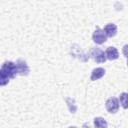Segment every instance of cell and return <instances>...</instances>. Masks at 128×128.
Listing matches in <instances>:
<instances>
[{"mask_svg": "<svg viewBox=\"0 0 128 128\" xmlns=\"http://www.w3.org/2000/svg\"><path fill=\"white\" fill-rule=\"evenodd\" d=\"M0 72L5 74L6 76H8L10 79H13L16 77V75L18 74L17 71V67H16V63L12 62V61H5L0 69Z\"/></svg>", "mask_w": 128, "mask_h": 128, "instance_id": "cell-1", "label": "cell"}, {"mask_svg": "<svg viewBox=\"0 0 128 128\" xmlns=\"http://www.w3.org/2000/svg\"><path fill=\"white\" fill-rule=\"evenodd\" d=\"M87 55H88V57H90L94 61H96L97 63H104L106 61V59H107L105 52L102 49L98 48V47H92V48H90Z\"/></svg>", "mask_w": 128, "mask_h": 128, "instance_id": "cell-2", "label": "cell"}, {"mask_svg": "<svg viewBox=\"0 0 128 128\" xmlns=\"http://www.w3.org/2000/svg\"><path fill=\"white\" fill-rule=\"evenodd\" d=\"M119 105H120L119 99L116 97H109L105 103V107H106L107 111L112 114L116 113L119 110Z\"/></svg>", "mask_w": 128, "mask_h": 128, "instance_id": "cell-3", "label": "cell"}, {"mask_svg": "<svg viewBox=\"0 0 128 128\" xmlns=\"http://www.w3.org/2000/svg\"><path fill=\"white\" fill-rule=\"evenodd\" d=\"M107 35L105 34V32H104V30H102V29H100L99 27H97L96 29H95V31L93 32V34H92V39H93V41L96 43V44H103V43H105L106 41H107Z\"/></svg>", "mask_w": 128, "mask_h": 128, "instance_id": "cell-4", "label": "cell"}, {"mask_svg": "<svg viewBox=\"0 0 128 128\" xmlns=\"http://www.w3.org/2000/svg\"><path fill=\"white\" fill-rule=\"evenodd\" d=\"M16 67H17V71H18V74L21 75V76H27L29 74V66L28 64L26 63L25 60L23 59H18L16 61Z\"/></svg>", "mask_w": 128, "mask_h": 128, "instance_id": "cell-5", "label": "cell"}, {"mask_svg": "<svg viewBox=\"0 0 128 128\" xmlns=\"http://www.w3.org/2000/svg\"><path fill=\"white\" fill-rule=\"evenodd\" d=\"M71 55L74 56V57H77L78 59H80L83 62H86L88 60V56H86L83 53V51L80 49V47L78 45H76V44H74L71 47Z\"/></svg>", "mask_w": 128, "mask_h": 128, "instance_id": "cell-6", "label": "cell"}, {"mask_svg": "<svg viewBox=\"0 0 128 128\" xmlns=\"http://www.w3.org/2000/svg\"><path fill=\"white\" fill-rule=\"evenodd\" d=\"M104 32L105 34L107 35V37H114L116 34H117V26L114 24V23H109L107 24L105 27H104Z\"/></svg>", "mask_w": 128, "mask_h": 128, "instance_id": "cell-7", "label": "cell"}, {"mask_svg": "<svg viewBox=\"0 0 128 128\" xmlns=\"http://www.w3.org/2000/svg\"><path fill=\"white\" fill-rule=\"evenodd\" d=\"M104 75H105V69L102 68V67H97V68L93 69V71L91 73V76H90V79L92 81H96V80L102 78Z\"/></svg>", "mask_w": 128, "mask_h": 128, "instance_id": "cell-8", "label": "cell"}, {"mask_svg": "<svg viewBox=\"0 0 128 128\" xmlns=\"http://www.w3.org/2000/svg\"><path fill=\"white\" fill-rule=\"evenodd\" d=\"M105 54L108 60H116L119 57V52L115 47H108L105 51Z\"/></svg>", "mask_w": 128, "mask_h": 128, "instance_id": "cell-9", "label": "cell"}, {"mask_svg": "<svg viewBox=\"0 0 128 128\" xmlns=\"http://www.w3.org/2000/svg\"><path fill=\"white\" fill-rule=\"evenodd\" d=\"M119 102L124 109H128V93L123 92L119 96Z\"/></svg>", "mask_w": 128, "mask_h": 128, "instance_id": "cell-10", "label": "cell"}, {"mask_svg": "<svg viewBox=\"0 0 128 128\" xmlns=\"http://www.w3.org/2000/svg\"><path fill=\"white\" fill-rule=\"evenodd\" d=\"M94 126L98 127V128H103V127H107L108 124L106 122V120L102 117H96L94 119Z\"/></svg>", "mask_w": 128, "mask_h": 128, "instance_id": "cell-11", "label": "cell"}, {"mask_svg": "<svg viewBox=\"0 0 128 128\" xmlns=\"http://www.w3.org/2000/svg\"><path fill=\"white\" fill-rule=\"evenodd\" d=\"M9 80H10V78L8 76H6L5 74H3V73L0 72V85L1 86H5L6 84H8L9 83Z\"/></svg>", "mask_w": 128, "mask_h": 128, "instance_id": "cell-12", "label": "cell"}, {"mask_svg": "<svg viewBox=\"0 0 128 128\" xmlns=\"http://www.w3.org/2000/svg\"><path fill=\"white\" fill-rule=\"evenodd\" d=\"M122 53H123V55L128 59V44H126V45H124V46H123Z\"/></svg>", "mask_w": 128, "mask_h": 128, "instance_id": "cell-13", "label": "cell"}, {"mask_svg": "<svg viewBox=\"0 0 128 128\" xmlns=\"http://www.w3.org/2000/svg\"><path fill=\"white\" fill-rule=\"evenodd\" d=\"M127 66H128V60H127Z\"/></svg>", "mask_w": 128, "mask_h": 128, "instance_id": "cell-14", "label": "cell"}]
</instances>
